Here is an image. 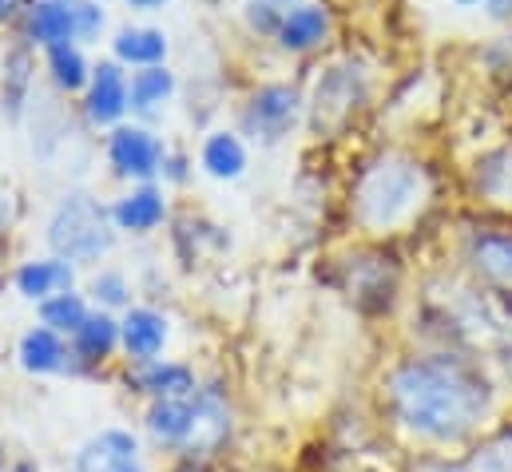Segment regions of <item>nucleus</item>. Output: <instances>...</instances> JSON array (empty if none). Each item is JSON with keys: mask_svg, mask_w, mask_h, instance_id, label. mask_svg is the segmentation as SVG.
Returning a JSON list of instances; mask_svg holds the SVG:
<instances>
[{"mask_svg": "<svg viewBox=\"0 0 512 472\" xmlns=\"http://www.w3.org/2000/svg\"><path fill=\"white\" fill-rule=\"evenodd\" d=\"M28 76H32V56L24 48H12L8 60H4V104H8V116H20Z\"/></svg>", "mask_w": 512, "mask_h": 472, "instance_id": "obj_25", "label": "nucleus"}, {"mask_svg": "<svg viewBox=\"0 0 512 472\" xmlns=\"http://www.w3.org/2000/svg\"><path fill=\"white\" fill-rule=\"evenodd\" d=\"M8 215H12V211H8V199H4V195H0V231H4V227H8Z\"/></svg>", "mask_w": 512, "mask_h": 472, "instance_id": "obj_30", "label": "nucleus"}, {"mask_svg": "<svg viewBox=\"0 0 512 472\" xmlns=\"http://www.w3.org/2000/svg\"><path fill=\"white\" fill-rule=\"evenodd\" d=\"M52 72H56V84L72 92L84 84V56L72 44H56L52 48Z\"/></svg>", "mask_w": 512, "mask_h": 472, "instance_id": "obj_26", "label": "nucleus"}, {"mask_svg": "<svg viewBox=\"0 0 512 472\" xmlns=\"http://www.w3.org/2000/svg\"><path fill=\"white\" fill-rule=\"evenodd\" d=\"M12 8H16V0H0V20H4V16L12 12Z\"/></svg>", "mask_w": 512, "mask_h": 472, "instance_id": "obj_32", "label": "nucleus"}, {"mask_svg": "<svg viewBox=\"0 0 512 472\" xmlns=\"http://www.w3.org/2000/svg\"><path fill=\"white\" fill-rule=\"evenodd\" d=\"M191 425H195V393L191 397H167V401H151L143 413V429L151 437L155 449L183 457L187 441H191Z\"/></svg>", "mask_w": 512, "mask_h": 472, "instance_id": "obj_7", "label": "nucleus"}, {"mask_svg": "<svg viewBox=\"0 0 512 472\" xmlns=\"http://www.w3.org/2000/svg\"><path fill=\"white\" fill-rule=\"evenodd\" d=\"M457 4H477V0H457Z\"/></svg>", "mask_w": 512, "mask_h": 472, "instance_id": "obj_35", "label": "nucleus"}, {"mask_svg": "<svg viewBox=\"0 0 512 472\" xmlns=\"http://www.w3.org/2000/svg\"><path fill=\"white\" fill-rule=\"evenodd\" d=\"M88 318H92L88 302H84L80 294H72V290H68V294H56V298H48V302H40V322H44L48 330H56L60 338H64V334L72 338Z\"/></svg>", "mask_w": 512, "mask_h": 472, "instance_id": "obj_19", "label": "nucleus"}, {"mask_svg": "<svg viewBox=\"0 0 512 472\" xmlns=\"http://www.w3.org/2000/svg\"><path fill=\"white\" fill-rule=\"evenodd\" d=\"M131 4H135V8H159L163 0H131Z\"/></svg>", "mask_w": 512, "mask_h": 472, "instance_id": "obj_31", "label": "nucleus"}, {"mask_svg": "<svg viewBox=\"0 0 512 472\" xmlns=\"http://www.w3.org/2000/svg\"><path fill=\"white\" fill-rule=\"evenodd\" d=\"M64 472H151L143 461V445L131 429H104L76 445Z\"/></svg>", "mask_w": 512, "mask_h": 472, "instance_id": "obj_4", "label": "nucleus"}, {"mask_svg": "<svg viewBox=\"0 0 512 472\" xmlns=\"http://www.w3.org/2000/svg\"><path fill=\"white\" fill-rule=\"evenodd\" d=\"M366 96V84L354 68H334L318 92H314V131H338L346 127V119L358 112Z\"/></svg>", "mask_w": 512, "mask_h": 472, "instance_id": "obj_6", "label": "nucleus"}, {"mask_svg": "<svg viewBox=\"0 0 512 472\" xmlns=\"http://www.w3.org/2000/svg\"><path fill=\"white\" fill-rule=\"evenodd\" d=\"M116 223H120L124 231H135V235L159 227V223H163V199H159V191L143 187V191H135V195H128V199H120V207H116Z\"/></svg>", "mask_w": 512, "mask_h": 472, "instance_id": "obj_20", "label": "nucleus"}, {"mask_svg": "<svg viewBox=\"0 0 512 472\" xmlns=\"http://www.w3.org/2000/svg\"><path fill=\"white\" fill-rule=\"evenodd\" d=\"M262 4H294V0H262Z\"/></svg>", "mask_w": 512, "mask_h": 472, "instance_id": "obj_33", "label": "nucleus"}, {"mask_svg": "<svg viewBox=\"0 0 512 472\" xmlns=\"http://www.w3.org/2000/svg\"><path fill=\"white\" fill-rule=\"evenodd\" d=\"M72 24H76L80 36H96L100 24H104V12L96 4H72Z\"/></svg>", "mask_w": 512, "mask_h": 472, "instance_id": "obj_28", "label": "nucleus"}, {"mask_svg": "<svg viewBox=\"0 0 512 472\" xmlns=\"http://www.w3.org/2000/svg\"><path fill=\"white\" fill-rule=\"evenodd\" d=\"M469 266L485 290L497 298H512V238L509 235H477L469 246Z\"/></svg>", "mask_w": 512, "mask_h": 472, "instance_id": "obj_10", "label": "nucleus"}, {"mask_svg": "<svg viewBox=\"0 0 512 472\" xmlns=\"http://www.w3.org/2000/svg\"><path fill=\"white\" fill-rule=\"evenodd\" d=\"M4 472H40V465H32V461H12Z\"/></svg>", "mask_w": 512, "mask_h": 472, "instance_id": "obj_29", "label": "nucleus"}, {"mask_svg": "<svg viewBox=\"0 0 512 472\" xmlns=\"http://www.w3.org/2000/svg\"><path fill=\"white\" fill-rule=\"evenodd\" d=\"M298 119V92L286 88V84H270V88H258L251 108H247V127L262 135L266 143L282 139Z\"/></svg>", "mask_w": 512, "mask_h": 472, "instance_id": "obj_9", "label": "nucleus"}, {"mask_svg": "<svg viewBox=\"0 0 512 472\" xmlns=\"http://www.w3.org/2000/svg\"><path fill=\"white\" fill-rule=\"evenodd\" d=\"M120 346L128 350L135 365L159 361L163 346H167V318L159 310H147V306L128 310L124 322H120Z\"/></svg>", "mask_w": 512, "mask_h": 472, "instance_id": "obj_11", "label": "nucleus"}, {"mask_svg": "<svg viewBox=\"0 0 512 472\" xmlns=\"http://www.w3.org/2000/svg\"><path fill=\"white\" fill-rule=\"evenodd\" d=\"M425 199V171L409 159L389 155L374 163L358 183V219L366 231H393L401 227Z\"/></svg>", "mask_w": 512, "mask_h": 472, "instance_id": "obj_2", "label": "nucleus"}, {"mask_svg": "<svg viewBox=\"0 0 512 472\" xmlns=\"http://www.w3.org/2000/svg\"><path fill=\"white\" fill-rule=\"evenodd\" d=\"M128 84H124V72L116 64H100L96 68V80H92V96H88V112L96 123H112V119L124 116L128 108Z\"/></svg>", "mask_w": 512, "mask_h": 472, "instance_id": "obj_17", "label": "nucleus"}, {"mask_svg": "<svg viewBox=\"0 0 512 472\" xmlns=\"http://www.w3.org/2000/svg\"><path fill=\"white\" fill-rule=\"evenodd\" d=\"M326 28H330L326 12L314 8V4H306V8H294V12L278 24V40H282L286 48L302 52V48H314V44L326 36Z\"/></svg>", "mask_w": 512, "mask_h": 472, "instance_id": "obj_18", "label": "nucleus"}, {"mask_svg": "<svg viewBox=\"0 0 512 472\" xmlns=\"http://www.w3.org/2000/svg\"><path fill=\"white\" fill-rule=\"evenodd\" d=\"M346 290L362 310H385L397 294V262L385 254H358L346 266Z\"/></svg>", "mask_w": 512, "mask_h": 472, "instance_id": "obj_8", "label": "nucleus"}, {"mask_svg": "<svg viewBox=\"0 0 512 472\" xmlns=\"http://www.w3.org/2000/svg\"><path fill=\"white\" fill-rule=\"evenodd\" d=\"M163 52H167V40L155 28H128L116 40V56L131 60V64H143V68H159Z\"/></svg>", "mask_w": 512, "mask_h": 472, "instance_id": "obj_23", "label": "nucleus"}, {"mask_svg": "<svg viewBox=\"0 0 512 472\" xmlns=\"http://www.w3.org/2000/svg\"><path fill=\"white\" fill-rule=\"evenodd\" d=\"M56 4H68V8H72V0H56Z\"/></svg>", "mask_w": 512, "mask_h": 472, "instance_id": "obj_34", "label": "nucleus"}, {"mask_svg": "<svg viewBox=\"0 0 512 472\" xmlns=\"http://www.w3.org/2000/svg\"><path fill=\"white\" fill-rule=\"evenodd\" d=\"M120 346V322L112 314H92L76 334H72V354L84 365H100L116 354Z\"/></svg>", "mask_w": 512, "mask_h": 472, "instance_id": "obj_16", "label": "nucleus"}, {"mask_svg": "<svg viewBox=\"0 0 512 472\" xmlns=\"http://www.w3.org/2000/svg\"><path fill=\"white\" fill-rule=\"evenodd\" d=\"M16 290L32 302H48L56 294L72 290V266L64 258H44V262H24L16 270Z\"/></svg>", "mask_w": 512, "mask_h": 472, "instance_id": "obj_13", "label": "nucleus"}, {"mask_svg": "<svg viewBox=\"0 0 512 472\" xmlns=\"http://www.w3.org/2000/svg\"><path fill=\"white\" fill-rule=\"evenodd\" d=\"M171 88H175V80H171L167 68H143V72L131 80V108L147 112V108L163 104V100L171 96Z\"/></svg>", "mask_w": 512, "mask_h": 472, "instance_id": "obj_24", "label": "nucleus"}, {"mask_svg": "<svg viewBox=\"0 0 512 472\" xmlns=\"http://www.w3.org/2000/svg\"><path fill=\"white\" fill-rule=\"evenodd\" d=\"M135 385H139V393H147L151 401L191 397V393L199 389L195 373H191L187 365H179V361H147V365H139Z\"/></svg>", "mask_w": 512, "mask_h": 472, "instance_id": "obj_14", "label": "nucleus"}, {"mask_svg": "<svg viewBox=\"0 0 512 472\" xmlns=\"http://www.w3.org/2000/svg\"><path fill=\"white\" fill-rule=\"evenodd\" d=\"M128 294H131L128 278H124L120 270H104V274H96V282H92V298L104 302V306H124Z\"/></svg>", "mask_w": 512, "mask_h": 472, "instance_id": "obj_27", "label": "nucleus"}, {"mask_svg": "<svg viewBox=\"0 0 512 472\" xmlns=\"http://www.w3.org/2000/svg\"><path fill=\"white\" fill-rule=\"evenodd\" d=\"M16 357H20V365H24L28 373H36V377L68 369V346H64V338H60L56 330H48V326L28 330V334L20 338Z\"/></svg>", "mask_w": 512, "mask_h": 472, "instance_id": "obj_15", "label": "nucleus"}, {"mask_svg": "<svg viewBox=\"0 0 512 472\" xmlns=\"http://www.w3.org/2000/svg\"><path fill=\"white\" fill-rule=\"evenodd\" d=\"M389 425L417 449L445 457L481 441L497 417V385L461 354H425L397 361L382 377Z\"/></svg>", "mask_w": 512, "mask_h": 472, "instance_id": "obj_1", "label": "nucleus"}, {"mask_svg": "<svg viewBox=\"0 0 512 472\" xmlns=\"http://www.w3.org/2000/svg\"><path fill=\"white\" fill-rule=\"evenodd\" d=\"M227 441H231V409H227L223 393H215V389H195V425H191L187 453H183L179 461H199V465H207L211 457L223 453Z\"/></svg>", "mask_w": 512, "mask_h": 472, "instance_id": "obj_5", "label": "nucleus"}, {"mask_svg": "<svg viewBox=\"0 0 512 472\" xmlns=\"http://www.w3.org/2000/svg\"><path fill=\"white\" fill-rule=\"evenodd\" d=\"M163 159V147L155 143V135H147L143 127H120L112 135V163L124 171V175H151Z\"/></svg>", "mask_w": 512, "mask_h": 472, "instance_id": "obj_12", "label": "nucleus"}, {"mask_svg": "<svg viewBox=\"0 0 512 472\" xmlns=\"http://www.w3.org/2000/svg\"><path fill=\"white\" fill-rule=\"evenodd\" d=\"M203 167H207L215 179H235V175H243V167H247V151H243V143H239L235 135L219 131V135H211L207 147H203Z\"/></svg>", "mask_w": 512, "mask_h": 472, "instance_id": "obj_22", "label": "nucleus"}, {"mask_svg": "<svg viewBox=\"0 0 512 472\" xmlns=\"http://www.w3.org/2000/svg\"><path fill=\"white\" fill-rule=\"evenodd\" d=\"M112 242L116 235L108 211L88 195H68L48 223V246L64 262H96L100 254L112 250Z\"/></svg>", "mask_w": 512, "mask_h": 472, "instance_id": "obj_3", "label": "nucleus"}, {"mask_svg": "<svg viewBox=\"0 0 512 472\" xmlns=\"http://www.w3.org/2000/svg\"><path fill=\"white\" fill-rule=\"evenodd\" d=\"M72 32H76V24H72V8H68V4L40 0V4L32 8V36H36L40 44H48V48L68 44Z\"/></svg>", "mask_w": 512, "mask_h": 472, "instance_id": "obj_21", "label": "nucleus"}]
</instances>
